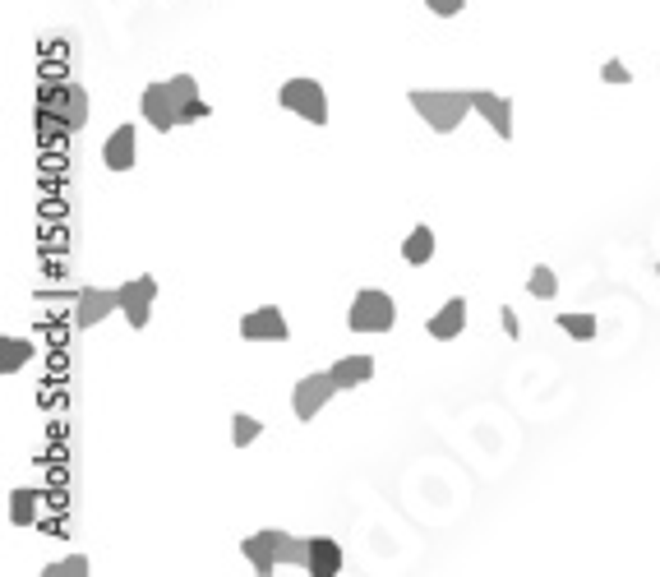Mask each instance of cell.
<instances>
[{"label": "cell", "instance_id": "cell-13", "mask_svg": "<svg viewBox=\"0 0 660 577\" xmlns=\"http://www.w3.org/2000/svg\"><path fill=\"white\" fill-rule=\"evenodd\" d=\"M462 328H467V301L453 296V301H444V305H439V314L430 319V337H434V342H453Z\"/></svg>", "mask_w": 660, "mask_h": 577}, {"label": "cell", "instance_id": "cell-8", "mask_svg": "<svg viewBox=\"0 0 660 577\" xmlns=\"http://www.w3.org/2000/svg\"><path fill=\"white\" fill-rule=\"evenodd\" d=\"M240 337L245 342H287L291 328H287V314L277 310V305H259L240 319Z\"/></svg>", "mask_w": 660, "mask_h": 577}, {"label": "cell", "instance_id": "cell-3", "mask_svg": "<svg viewBox=\"0 0 660 577\" xmlns=\"http://www.w3.org/2000/svg\"><path fill=\"white\" fill-rule=\"evenodd\" d=\"M42 125H56V130L74 134L88 125V93L74 84H56V88H42Z\"/></svg>", "mask_w": 660, "mask_h": 577}, {"label": "cell", "instance_id": "cell-20", "mask_svg": "<svg viewBox=\"0 0 660 577\" xmlns=\"http://www.w3.org/2000/svg\"><path fill=\"white\" fill-rule=\"evenodd\" d=\"M10 517L19 522V527H33V517H37V490H14L10 494Z\"/></svg>", "mask_w": 660, "mask_h": 577}, {"label": "cell", "instance_id": "cell-19", "mask_svg": "<svg viewBox=\"0 0 660 577\" xmlns=\"http://www.w3.org/2000/svg\"><path fill=\"white\" fill-rule=\"evenodd\" d=\"M259 434H264V421H259V416H245V411L231 416V444L236 448H250Z\"/></svg>", "mask_w": 660, "mask_h": 577}, {"label": "cell", "instance_id": "cell-2", "mask_svg": "<svg viewBox=\"0 0 660 577\" xmlns=\"http://www.w3.org/2000/svg\"><path fill=\"white\" fill-rule=\"evenodd\" d=\"M407 102L425 116L434 134H453L467 121V111H476L471 107V88H411Z\"/></svg>", "mask_w": 660, "mask_h": 577}, {"label": "cell", "instance_id": "cell-24", "mask_svg": "<svg viewBox=\"0 0 660 577\" xmlns=\"http://www.w3.org/2000/svg\"><path fill=\"white\" fill-rule=\"evenodd\" d=\"M425 5H430V14H439V19H453V14H462L467 0H425Z\"/></svg>", "mask_w": 660, "mask_h": 577}, {"label": "cell", "instance_id": "cell-14", "mask_svg": "<svg viewBox=\"0 0 660 577\" xmlns=\"http://www.w3.org/2000/svg\"><path fill=\"white\" fill-rule=\"evenodd\" d=\"M328 370H333V379L342 384V393H351V388L374 379V356H365V351H360V356H342V361L328 365Z\"/></svg>", "mask_w": 660, "mask_h": 577}, {"label": "cell", "instance_id": "cell-12", "mask_svg": "<svg viewBox=\"0 0 660 577\" xmlns=\"http://www.w3.org/2000/svg\"><path fill=\"white\" fill-rule=\"evenodd\" d=\"M134 157H139V144H134V125H120L107 144H102V167H107V171H130Z\"/></svg>", "mask_w": 660, "mask_h": 577}, {"label": "cell", "instance_id": "cell-18", "mask_svg": "<svg viewBox=\"0 0 660 577\" xmlns=\"http://www.w3.org/2000/svg\"><path fill=\"white\" fill-rule=\"evenodd\" d=\"M527 291L536 296V301H554V296H559V277H554V268H550V264H536V268H531Z\"/></svg>", "mask_w": 660, "mask_h": 577}, {"label": "cell", "instance_id": "cell-23", "mask_svg": "<svg viewBox=\"0 0 660 577\" xmlns=\"http://www.w3.org/2000/svg\"><path fill=\"white\" fill-rule=\"evenodd\" d=\"M600 79H605V84H633V74H628L624 61H605L600 65Z\"/></svg>", "mask_w": 660, "mask_h": 577}, {"label": "cell", "instance_id": "cell-16", "mask_svg": "<svg viewBox=\"0 0 660 577\" xmlns=\"http://www.w3.org/2000/svg\"><path fill=\"white\" fill-rule=\"evenodd\" d=\"M402 259H407L411 268H425L434 259V231L420 222V227H411V236L402 241Z\"/></svg>", "mask_w": 660, "mask_h": 577}, {"label": "cell", "instance_id": "cell-4", "mask_svg": "<svg viewBox=\"0 0 660 577\" xmlns=\"http://www.w3.org/2000/svg\"><path fill=\"white\" fill-rule=\"evenodd\" d=\"M393 324H397V305H393V296L379 287H365L347 310L351 333H393Z\"/></svg>", "mask_w": 660, "mask_h": 577}, {"label": "cell", "instance_id": "cell-25", "mask_svg": "<svg viewBox=\"0 0 660 577\" xmlns=\"http://www.w3.org/2000/svg\"><path fill=\"white\" fill-rule=\"evenodd\" d=\"M499 314H504V328H508V337H517V333H522V324H517V314H513V310H499Z\"/></svg>", "mask_w": 660, "mask_h": 577}, {"label": "cell", "instance_id": "cell-1", "mask_svg": "<svg viewBox=\"0 0 660 577\" xmlns=\"http://www.w3.org/2000/svg\"><path fill=\"white\" fill-rule=\"evenodd\" d=\"M139 111H144V121L153 125L157 134L180 130V125H194V121H208V116H213V107L199 97L194 74H171V79L148 84L144 97H139Z\"/></svg>", "mask_w": 660, "mask_h": 577}, {"label": "cell", "instance_id": "cell-21", "mask_svg": "<svg viewBox=\"0 0 660 577\" xmlns=\"http://www.w3.org/2000/svg\"><path fill=\"white\" fill-rule=\"evenodd\" d=\"M559 328L568 337H577V342H591L600 324H596V314H559Z\"/></svg>", "mask_w": 660, "mask_h": 577}, {"label": "cell", "instance_id": "cell-5", "mask_svg": "<svg viewBox=\"0 0 660 577\" xmlns=\"http://www.w3.org/2000/svg\"><path fill=\"white\" fill-rule=\"evenodd\" d=\"M277 102L287 111H296V116H305L314 130L328 125V93L319 79H287V84L277 88Z\"/></svg>", "mask_w": 660, "mask_h": 577}, {"label": "cell", "instance_id": "cell-17", "mask_svg": "<svg viewBox=\"0 0 660 577\" xmlns=\"http://www.w3.org/2000/svg\"><path fill=\"white\" fill-rule=\"evenodd\" d=\"M33 361V342L28 337H0V374H19Z\"/></svg>", "mask_w": 660, "mask_h": 577}, {"label": "cell", "instance_id": "cell-6", "mask_svg": "<svg viewBox=\"0 0 660 577\" xmlns=\"http://www.w3.org/2000/svg\"><path fill=\"white\" fill-rule=\"evenodd\" d=\"M337 393H342V384L333 379V370H314V374H305V379L291 388V411H296L300 421H314V416H319V411H324Z\"/></svg>", "mask_w": 660, "mask_h": 577}, {"label": "cell", "instance_id": "cell-22", "mask_svg": "<svg viewBox=\"0 0 660 577\" xmlns=\"http://www.w3.org/2000/svg\"><path fill=\"white\" fill-rule=\"evenodd\" d=\"M42 573H47V577H84L88 573V554H65V559H51Z\"/></svg>", "mask_w": 660, "mask_h": 577}, {"label": "cell", "instance_id": "cell-7", "mask_svg": "<svg viewBox=\"0 0 660 577\" xmlns=\"http://www.w3.org/2000/svg\"><path fill=\"white\" fill-rule=\"evenodd\" d=\"M153 301H157V277L153 273L120 282V314H125V324H130L134 333H144L148 328V319H153Z\"/></svg>", "mask_w": 660, "mask_h": 577}, {"label": "cell", "instance_id": "cell-9", "mask_svg": "<svg viewBox=\"0 0 660 577\" xmlns=\"http://www.w3.org/2000/svg\"><path fill=\"white\" fill-rule=\"evenodd\" d=\"M107 314H120V287H84V291H79L74 324H79V328H97Z\"/></svg>", "mask_w": 660, "mask_h": 577}, {"label": "cell", "instance_id": "cell-26", "mask_svg": "<svg viewBox=\"0 0 660 577\" xmlns=\"http://www.w3.org/2000/svg\"><path fill=\"white\" fill-rule=\"evenodd\" d=\"M656 273H660V268H656Z\"/></svg>", "mask_w": 660, "mask_h": 577}, {"label": "cell", "instance_id": "cell-15", "mask_svg": "<svg viewBox=\"0 0 660 577\" xmlns=\"http://www.w3.org/2000/svg\"><path fill=\"white\" fill-rule=\"evenodd\" d=\"M310 568L314 577H337L342 573V545L328 541V536H310Z\"/></svg>", "mask_w": 660, "mask_h": 577}, {"label": "cell", "instance_id": "cell-10", "mask_svg": "<svg viewBox=\"0 0 660 577\" xmlns=\"http://www.w3.org/2000/svg\"><path fill=\"white\" fill-rule=\"evenodd\" d=\"M471 107L490 121V130L499 139H513V97L494 93V88H471Z\"/></svg>", "mask_w": 660, "mask_h": 577}, {"label": "cell", "instance_id": "cell-11", "mask_svg": "<svg viewBox=\"0 0 660 577\" xmlns=\"http://www.w3.org/2000/svg\"><path fill=\"white\" fill-rule=\"evenodd\" d=\"M240 554L250 559V568L259 577L277 573V564H282V559H277V527H264V531H254V536H245V541H240Z\"/></svg>", "mask_w": 660, "mask_h": 577}]
</instances>
